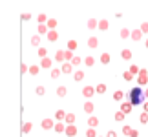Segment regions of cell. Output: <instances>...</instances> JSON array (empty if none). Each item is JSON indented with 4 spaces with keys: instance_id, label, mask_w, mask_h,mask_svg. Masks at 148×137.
Wrapping results in <instances>:
<instances>
[{
    "instance_id": "3",
    "label": "cell",
    "mask_w": 148,
    "mask_h": 137,
    "mask_svg": "<svg viewBox=\"0 0 148 137\" xmlns=\"http://www.w3.org/2000/svg\"><path fill=\"white\" fill-rule=\"evenodd\" d=\"M64 132H66L68 137H75L77 135V126H75V124H70V126L64 128Z\"/></svg>"
},
{
    "instance_id": "48",
    "label": "cell",
    "mask_w": 148,
    "mask_h": 137,
    "mask_svg": "<svg viewBox=\"0 0 148 137\" xmlns=\"http://www.w3.org/2000/svg\"><path fill=\"white\" fill-rule=\"evenodd\" d=\"M29 18H31L29 13H24V15H22V20H29Z\"/></svg>"
},
{
    "instance_id": "10",
    "label": "cell",
    "mask_w": 148,
    "mask_h": 137,
    "mask_svg": "<svg viewBox=\"0 0 148 137\" xmlns=\"http://www.w3.org/2000/svg\"><path fill=\"white\" fill-rule=\"evenodd\" d=\"M93 110H95L93 102H86V104H84V112L86 113H93Z\"/></svg>"
},
{
    "instance_id": "40",
    "label": "cell",
    "mask_w": 148,
    "mask_h": 137,
    "mask_svg": "<svg viewBox=\"0 0 148 137\" xmlns=\"http://www.w3.org/2000/svg\"><path fill=\"white\" fill-rule=\"evenodd\" d=\"M121 37H123V38H128V37H130V31H128V29H123V31H121Z\"/></svg>"
},
{
    "instance_id": "37",
    "label": "cell",
    "mask_w": 148,
    "mask_h": 137,
    "mask_svg": "<svg viewBox=\"0 0 148 137\" xmlns=\"http://www.w3.org/2000/svg\"><path fill=\"white\" fill-rule=\"evenodd\" d=\"M29 73H31V75H37V73H38V66H31L29 68Z\"/></svg>"
},
{
    "instance_id": "52",
    "label": "cell",
    "mask_w": 148,
    "mask_h": 137,
    "mask_svg": "<svg viewBox=\"0 0 148 137\" xmlns=\"http://www.w3.org/2000/svg\"><path fill=\"white\" fill-rule=\"evenodd\" d=\"M146 48H148V40H146Z\"/></svg>"
},
{
    "instance_id": "28",
    "label": "cell",
    "mask_w": 148,
    "mask_h": 137,
    "mask_svg": "<svg viewBox=\"0 0 148 137\" xmlns=\"http://www.w3.org/2000/svg\"><path fill=\"white\" fill-rule=\"evenodd\" d=\"M38 33H48V26H44V24H38Z\"/></svg>"
},
{
    "instance_id": "49",
    "label": "cell",
    "mask_w": 148,
    "mask_h": 137,
    "mask_svg": "<svg viewBox=\"0 0 148 137\" xmlns=\"http://www.w3.org/2000/svg\"><path fill=\"white\" fill-rule=\"evenodd\" d=\"M106 137H117V135H115V132H108V135H106Z\"/></svg>"
},
{
    "instance_id": "39",
    "label": "cell",
    "mask_w": 148,
    "mask_h": 137,
    "mask_svg": "<svg viewBox=\"0 0 148 137\" xmlns=\"http://www.w3.org/2000/svg\"><path fill=\"white\" fill-rule=\"evenodd\" d=\"M22 130H24V134H27V132L31 130V123H26V124H24V128H22Z\"/></svg>"
},
{
    "instance_id": "38",
    "label": "cell",
    "mask_w": 148,
    "mask_h": 137,
    "mask_svg": "<svg viewBox=\"0 0 148 137\" xmlns=\"http://www.w3.org/2000/svg\"><path fill=\"white\" fill-rule=\"evenodd\" d=\"M132 79H134L132 73H130V71H124V81H132Z\"/></svg>"
},
{
    "instance_id": "20",
    "label": "cell",
    "mask_w": 148,
    "mask_h": 137,
    "mask_svg": "<svg viewBox=\"0 0 148 137\" xmlns=\"http://www.w3.org/2000/svg\"><path fill=\"white\" fill-rule=\"evenodd\" d=\"M73 79H75V81H82V79H84V73L82 71H75V73H73Z\"/></svg>"
},
{
    "instance_id": "30",
    "label": "cell",
    "mask_w": 148,
    "mask_h": 137,
    "mask_svg": "<svg viewBox=\"0 0 148 137\" xmlns=\"http://www.w3.org/2000/svg\"><path fill=\"white\" fill-rule=\"evenodd\" d=\"M64 128H66V126H64L62 123H57V124H55V130H57V132H64Z\"/></svg>"
},
{
    "instance_id": "34",
    "label": "cell",
    "mask_w": 148,
    "mask_h": 137,
    "mask_svg": "<svg viewBox=\"0 0 148 137\" xmlns=\"http://www.w3.org/2000/svg\"><path fill=\"white\" fill-rule=\"evenodd\" d=\"M46 20H48V16L44 15V13H42V15H38V24H44Z\"/></svg>"
},
{
    "instance_id": "51",
    "label": "cell",
    "mask_w": 148,
    "mask_h": 137,
    "mask_svg": "<svg viewBox=\"0 0 148 137\" xmlns=\"http://www.w3.org/2000/svg\"><path fill=\"white\" fill-rule=\"evenodd\" d=\"M145 97H148V90H146V91H145Z\"/></svg>"
},
{
    "instance_id": "7",
    "label": "cell",
    "mask_w": 148,
    "mask_h": 137,
    "mask_svg": "<svg viewBox=\"0 0 148 137\" xmlns=\"http://www.w3.org/2000/svg\"><path fill=\"white\" fill-rule=\"evenodd\" d=\"M121 112L123 113H130V112H132V104H130V102H123V104H121Z\"/></svg>"
},
{
    "instance_id": "12",
    "label": "cell",
    "mask_w": 148,
    "mask_h": 137,
    "mask_svg": "<svg viewBox=\"0 0 148 137\" xmlns=\"http://www.w3.org/2000/svg\"><path fill=\"white\" fill-rule=\"evenodd\" d=\"M40 66H42V68H51V60L48 59V57H42V60H40Z\"/></svg>"
},
{
    "instance_id": "46",
    "label": "cell",
    "mask_w": 148,
    "mask_h": 137,
    "mask_svg": "<svg viewBox=\"0 0 148 137\" xmlns=\"http://www.w3.org/2000/svg\"><path fill=\"white\" fill-rule=\"evenodd\" d=\"M137 71H139L137 66H132V68H130V73H132V75H134V73H137Z\"/></svg>"
},
{
    "instance_id": "32",
    "label": "cell",
    "mask_w": 148,
    "mask_h": 137,
    "mask_svg": "<svg viewBox=\"0 0 148 137\" xmlns=\"http://www.w3.org/2000/svg\"><path fill=\"white\" fill-rule=\"evenodd\" d=\"M84 62H86V66H93V57H86V59H84Z\"/></svg>"
},
{
    "instance_id": "13",
    "label": "cell",
    "mask_w": 148,
    "mask_h": 137,
    "mask_svg": "<svg viewBox=\"0 0 148 137\" xmlns=\"http://www.w3.org/2000/svg\"><path fill=\"white\" fill-rule=\"evenodd\" d=\"M88 124H90L92 128H95V126L99 124V119H97V117H90V119H88Z\"/></svg>"
},
{
    "instance_id": "35",
    "label": "cell",
    "mask_w": 148,
    "mask_h": 137,
    "mask_svg": "<svg viewBox=\"0 0 148 137\" xmlns=\"http://www.w3.org/2000/svg\"><path fill=\"white\" fill-rule=\"evenodd\" d=\"M73 57H71V51L68 49V51H64V60H71Z\"/></svg>"
},
{
    "instance_id": "43",
    "label": "cell",
    "mask_w": 148,
    "mask_h": 137,
    "mask_svg": "<svg viewBox=\"0 0 148 137\" xmlns=\"http://www.w3.org/2000/svg\"><path fill=\"white\" fill-rule=\"evenodd\" d=\"M37 93H38V95H44V93H46V90H44V86H38V88H37Z\"/></svg>"
},
{
    "instance_id": "25",
    "label": "cell",
    "mask_w": 148,
    "mask_h": 137,
    "mask_svg": "<svg viewBox=\"0 0 148 137\" xmlns=\"http://www.w3.org/2000/svg\"><path fill=\"white\" fill-rule=\"evenodd\" d=\"M70 62H71V66H79V64L82 62V59H79V57H73V59H71Z\"/></svg>"
},
{
    "instance_id": "41",
    "label": "cell",
    "mask_w": 148,
    "mask_h": 137,
    "mask_svg": "<svg viewBox=\"0 0 148 137\" xmlns=\"http://www.w3.org/2000/svg\"><path fill=\"white\" fill-rule=\"evenodd\" d=\"M38 57H40V59L46 57V49H44V48H38Z\"/></svg>"
},
{
    "instance_id": "44",
    "label": "cell",
    "mask_w": 148,
    "mask_h": 137,
    "mask_svg": "<svg viewBox=\"0 0 148 137\" xmlns=\"http://www.w3.org/2000/svg\"><path fill=\"white\" fill-rule=\"evenodd\" d=\"M141 31H143V33H148V22H145V24L141 26Z\"/></svg>"
},
{
    "instance_id": "42",
    "label": "cell",
    "mask_w": 148,
    "mask_h": 137,
    "mask_svg": "<svg viewBox=\"0 0 148 137\" xmlns=\"http://www.w3.org/2000/svg\"><path fill=\"white\" fill-rule=\"evenodd\" d=\"M31 44L38 46V44H40V38H38V37H33V38H31Z\"/></svg>"
},
{
    "instance_id": "8",
    "label": "cell",
    "mask_w": 148,
    "mask_h": 137,
    "mask_svg": "<svg viewBox=\"0 0 148 137\" xmlns=\"http://www.w3.org/2000/svg\"><path fill=\"white\" fill-rule=\"evenodd\" d=\"M75 113H66V117H64V121L68 123V124H73V123H75Z\"/></svg>"
},
{
    "instance_id": "17",
    "label": "cell",
    "mask_w": 148,
    "mask_h": 137,
    "mask_svg": "<svg viewBox=\"0 0 148 137\" xmlns=\"http://www.w3.org/2000/svg\"><path fill=\"white\" fill-rule=\"evenodd\" d=\"M104 91H106V86H104V84H97V88H95V93H104Z\"/></svg>"
},
{
    "instance_id": "11",
    "label": "cell",
    "mask_w": 148,
    "mask_h": 137,
    "mask_svg": "<svg viewBox=\"0 0 148 137\" xmlns=\"http://www.w3.org/2000/svg\"><path fill=\"white\" fill-rule=\"evenodd\" d=\"M141 37H143V31H141V29L132 31V38H134V40H141Z\"/></svg>"
},
{
    "instance_id": "6",
    "label": "cell",
    "mask_w": 148,
    "mask_h": 137,
    "mask_svg": "<svg viewBox=\"0 0 148 137\" xmlns=\"http://www.w3.org/2000/svg\"><path fill=\"white\" fill-rule=\"evenodd\" d=\"M93 93H95V88H92V86H86V88L82 90V95L84 97H92Z\"/></svg>"
},
{
    "instance_id": "2",
    "label": "cell",
    "mask_w": 148,
    "mask_h": 137,
    "mask_svg": "<svg viewBox=\"0 0 148 137\" xmlns=\"http://www.w3.org/2000/svg\"><path fill=\"white\" fill-rule=\"evenodd\" d=\"M137 82H139V86H143V84H146V82H148V71H146V70H141V71H139Z\"/></svg>"
},
{
    "instance_id": "19",
    "label": "cell",
    "mask_w": 148,
    "mask_h": 137,
    "mask_svg": "<svg viewBox=\"0 0 148 137\" xmlns=\"http://www.w3.org/2000/svg\"><path fill=\"white\" fill-rule=\"evenodd\" d=\"M101 62H102V64H108V62H110V55H108V53H102L101 55Z\"/></svg>"
},
{
    "instance_id": "36",
    "label": "cell",
    "mask_w": 148,
    "mask_h": 137,
    "mask_svg": "<svg viewBox=\"0 0 148 137\" xmlns=\"http://www.w3.org/2000/svg\"><path fill=\"white\" fill-rule=\"evenodd\" d=\"M123 119H124V113L123 112H117L115 113V121H123Z\"/></svg>"
},
{
    "instance_id": "31",
    "label": "cell",
    "mask_w": 148,
    "mask_h": 137,
    "mask_svg": "<svg viewBox=\"0 0 148 137\" xmlns=\"http://www.w3.org/2000/svg\"><path fill=\"white\" fill-rule=\"evenodd\" d=\"M86 137H97V132H95L93 128H90L88 132H86Z\"/></svg>"
},
{
    "instance_id": "22",
    "label": "cell",
    "mask_w": 148,
    "mask_h": 137,
    "mask_svg": "<svg viewBox=\"0 0 148 137\" xmlns=\"http://www.w3.org/2000/svg\"><path fill=\"white\" fill-rule=\"evenodd\" d=\"M97 26H99V29H102V31H104V29H108V20H101Z\"/></svg>"
},
{
    "instance_id": "50",
    "label": "cell",
    "mask_w": 148,
    "mask_h": 137,
    "mask_svg": "<svg viewBox=\"0 0 148 137\" xmlns=\"http://www.w3.org/2000/svg\"><path fill=\"white\" fill-rule=\"evenodd\" d=\"M143 106H145V112H148V102H145Z\"/></svg>"
},
{
    "instance_id": "4",
    "label": "cell",
    "mask_w": 148,
    "mask_h": 137,
    "mask_svg": "<svg viewBox=\"0 0 148 137\" xmlns=\"http://www.w3.org/2000/svg\"><path fill=\"white\" fill-rule=\"evenodd\" d=\"M48 40H51V42L59 40V33H57V31H53V29H49V31H48Z\"/></svg>"
},
{
    "instance_id": "29",
    "label": "cell",
    "mask_w": 148,
    "mask_h": 137,
    "mask_svg": "<svg viewBox=\"0 0 148 137\" xmlns=\"http://www.w3.org/2000/svg\"><path fill=\"white\" fill-rule=\"evenodd\" d=\"M57 95H59V97H64V95H66V88H64V86H60L59 90H57Z\"/></svg>"
},
{
    "instance_id": "5",
    "label": "cell",
    "mask_w": 148,
    "mask_h": 137,
    "mask_svg": "<svg viewBox=\"0 0 148 137\" xmlns=\"http://www.w3.org/2000/svg\"><path fill=\"white\" fill-rule=\"evenodd\" d=\"M53 126H55V124H53V121H51V119H44V121H42V128H44V130H51Z\"/></svg>"
},
{
    "instance_id": "33",
    "label": "cell",
    "mask_w": 148,
    "mask_h": 137,
    "mask_svg": "<svg viewBox=\"0 0 148 137\" xmlns=\"http://www.w3.org/2000/svg\"><path fill=\"white\" fill-rule=\"evenodd\" d=\"M60 70H51V77H53V79H57V77H60Z\"/></svg>"
},
{
    "instance_id": "45",
    "label": "cell",
    "mask_w": 148,
    "mask_h": 137,
    "mask_svg": "<svg viewBox=\"0 0 148 137\" xmlns=\"http://www.w3.org/2000/svg\"><path fill=\"white\" fill-rule=\"evenodd\" d=\"M137 135H139V134H137V132H135V130H134V128H132V130H130V134H128V137H137Z\"/></svg>"
},
{
    "instance_id": "27",
    "label": "cell",
    "mask_w": 148,
    "mask_h": 137,
    "mask_svg": "<svg viewBox=\"0 0 148 137\" xmlns=\"http://www.w3.org/2000/svg\"><path fill=\"white\" fill-rule=\"evenodd\" d=\"M88 27H90V29H93V27H97V20H95V18L88 20Z\"/></svg>"
},
{
    "instance_id": "21",
    "label": "cell",
    "mask_w": 148,
    "mask_h": 137,
    "mask_svg": "<svg viewBox=\"0 0 148 137\" xmlns=\"http://www.w3.org/2000/svg\"><path fill=\"white\" fill-rule=\"evenodd\" d=\"M123 97H124L123 91H115V93H113V101H123Z\"/></svg>"
},
{
    "instance_id": "18",
    "label": "cell",
    "mask_w": 148,
    "mask_h": 137,
    "mask_svg": "<svg viewBox=\"0 0 148 137\" xmlns=\"http://www.w3.org/2000/svg\"><path fill=\"white\" fill-rule=\"evenodd\" d=\"M68 49H70V51H73V49H77V42L75 40H68Z\"/></svg>"
},
{
    "instance_id": "9",
    "label": "cell",
    "mask_w": 148,
    "mask_h": 137,
    "mask_svg": "<svg viewBox=\"0 0 148 137\" xmlns=\"http://www.w3.org/2000/svg\"><path fill=\"white\" fill-rule=\"evenodd\" d=\"M121 57H123L124 60H130V59H132V51H130V49H123L121 51Z\"/></svg>"
},
{
    "instance_id": "24",
    "label": "cell",
    "mask_w": 148,
    "mask_h": 137,
    "mask_svg": "<svg viewBox=\"0 0 148 137\" xmlns=\"http://www.w3.org/2000/svg\"><path fill=\"white\" fill-rule=\"evenodd\" d=\"M46 22H48V27H49V29H55V27H57V20L49 18V20H46Z\"/></svg>"
},
{
    "instance_id": "26",
    "label": "cell",
    "mask_w": 148,
    "mask_h": 137,
    "mask_svg": "<svg viewBox=\"0 0 148 137\" xmlns=\"http://www.w3.org/2000/svg\"><path fill=\"white\" fill-rule=\"evenodd\" d=\"M139 121H141V123H143V124H146V121H148V113H146V112H143V113H141V117H139Z\"/></svg>"
},
{
    "instance_id": "14",
    "label": "cell",
    "mask_w": 148,
    "mask_h": 137,
    "mask_svg": "<svg viewBox=\"0 0 148 137\" xmlns=\"http://www.w3.org/2000/svg\"><path fill=\"white\" fill-rule=\"evenodd\" d=\"M60 71H62V73H71V62H66V64L62 66Z\"/></svg>"
},
{
    "instance_id": "23",
    "label": "cell",
    "mask_w": 148,
    "mask_h": 137,
    "mask_svg": "<svg viewBox=\"0 0 148 137\" xmlns=\"http://www.w3.org/2000/svg\"><path fill=\"white\" fill-rule=\"evenodd\" d=\"M55 60H57V62L64 60V51H57V55H55Z\"/></svg>"
},
{
    "instance_id": "47",
    "label": "cell",
    "mask_w": 148,
    "mask_h": 137,
    "mask_svg": "<svg viewBox=\"0 0 148 137\" xmlns=\"http://www.w3.org/2000/svg\"><path fill=\"white\" fill-rule=\"evenodd\" d=\"M130 130H132L130 126H124V128H123V134H124V135H128V134H130Z\"/></svg>"
},
{
    "instance_id": "1",
    "label": "cell",
    "mask_w": 148,
    "mask_h": 137,
    "mask_svg": "<svg viewBox=\"0 0 148 137\" xmlns=\"http://www.w3.org/2000/svg\"><path fill=\"white\" fill-rule=\"evenodd\" d=\"M126 97H128V102H130L132 106H137V104H143V101H145V91H143V88H141V86H137V88L130 90Z\"/></svg>"
},
{
    "instance_id": "15",
    "label": "cell",
    "mask_w": 148,
    "mask_h": 137,
    "mask_svg": "<svg viewBox=\"0 0 148 137\" xmlns=\"http://www.w3.org/2000/svg\"><path fill=\"white\" fill-rule=\"evenodd\" d=\"M55 117H57V121H62V119L66 117V112H62V110H57V113H55Z\"/></svg>"
},
{
    "instance_id": "16",
    "label": "cell",
    "mask_w": 148,
    "mask_h": 137,
    "mask_svg": "<svg viewBox=\"0 0 148 137\" xmlns=\"http://www.w3.org/2000/svg\"><path fill=\"white\" fill-rule=\"evenodd\" d=\"M97 44H99V40H97L95 37H92V38L88 40V46H90V48H97Z\"/></svg>"
}]
</instances>
